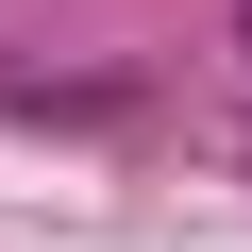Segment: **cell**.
<instances>
[{
	"instance_id": "cell-1",
	"label": "cell",
	"mask_w": 252,
	"mask_h": 252,
	"mask_svg": "<svg viewBox=\"0 0 252 252\" xmlns=\"http://www.w3.org/2000/svg\"><path fill=\"white\" fill-rule=\"evenodd\" d=\"M235 51H252V17H235Z\"/></svg>"
}]
</instances>
